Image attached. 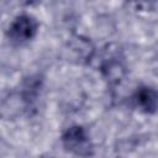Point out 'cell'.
<instances>
[{"label": "cell", "instance_id": "6da1fadb", "mask_svg": "<svg viewBox=\"0 0 158 158\" xmlns=\"http://www.w3.org/2000/svg\"><path fill=\"white\" fill-rule=\"evenodd\" d=\"M62 144L65 151L80 158H89L94 153V146L89 133L83 126L74 125L68 127L62 135Z\"/></svg>", "mask_w": 158, "mask_h": 158}, {"label": "cell", "instance_id": "7a4b0ae2", "mask_svg": "<svg viewBox=\"0 0 158 158\" xmlns=\"http://www.w3.org/2000/svg\"><path fill=\"white\" fill-rule=\"evenodd\" d=\"M37 21L27 14L16 16L7 28V38L16 44H22L31 41L37 33Z\"/></svg>", "mask_w": 158, "mask_h": 158}, {"label": "cell", "instance_id": "3957f363", "mask_svg": "<svg viewBox=\"0 0 158 158\" xmlns=\"http://www.w3.org/2000/svg\"><path fill=\"white\" fill-rule=\"evenodd\" d=\"M133 105L146 112V114H154L157 109V91L151 86H139L132 95Z\"/></svg>", "mask_w": 158, "mask_h": 158}]
</instances>
